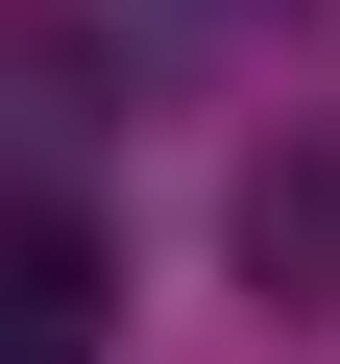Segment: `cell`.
Instances as JSON below:
<instances>
[{"label": "cell", "instance_id": "2", "mask_svg": "<svg viewBox=\"0 0 340 364\" xmlns=\"http://www.w3.org/2000/svg\"><path fill=\"white\" fill-rule=\"evenodd\" d=\"M243 291H267V316H340V122L243 170Z\"/></svg>", "mask_w": 340, "mask_h": 364}, {"label": "cell", "instance_id": "1", "mask_svg": "<svg viewBox=\"0 0 340 364\" xmlns=\"http://www.w3.org/2000/svg\"><path fill=\"white\" fill-rule=\"evenodd\" d=\"M97 316H122V243L73 195H0V364H97Z\"/></svg>", "mask_w": 340, "mask_h": 364}]
</instances>
